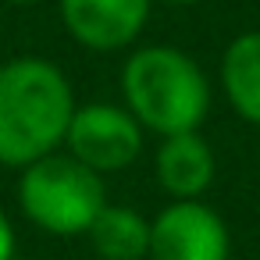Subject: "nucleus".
Segmentation results:
<instances>
[{"mask_svg":"<svg viewBox=\"0 0 260 260\" xmlns=\"http://www.w3.org/2000/svg\"><path fill=\"white\" fill-rule=\"evenodd\" d=\"M64 146L75 160H82L96 175H111L128 168L143 153V125L132 118L128 107L86 104L75 107Z\"/></svg>","mask_w":260,"mask_h":260,"instance_id":"20e7f679","label":"nucleus"},{"mask_svg":"<svg viewBox=\"0 0 260 260\" xmlns=\"http://www.w3.org/2000/svg\"><path fill=\"white\" fill-rule=\"evenodd\" d=\"M221 86L232 111L242 121L260 125V29L239 32L228 43L221 57Z\"/></svg>","mask_w":260,"mask_h":260,"instance_id":"6e6552de","label":"nucleus"},{"mask_svg":"<svg viewBox=\"0 0 260 260\" xmlns=\"http://www.w3.org/2000/svg\"><path fill=\"white\" fill-rule=\"evenodd\" d=\"M75 93L68 75L47 57H11L0 64V164L29 168L54 153L72 125Z\"/></svg>","mask_w":260,"mask_h":260,"instance_id":"f257e3e1","label":"nucleus"},{"mask_svg":"<svg viewBox=\"0 0 260 260\" xmlns=\"http://www.w3.org/2000/svg\"><path fill=\"white\" fill-rule=\"evenodd\" d=\"M22 214L47 235H86L96 214L107 207L104 175L75 160L72 153H47L18 175Z\"/></svg>","mask_w":260,"mask_h":260,"instance_id":"7ed1b4c3","label":"nucleus"},{"mask_svg":"<svg viewBox=\"0 0 260 260\" xmlns=\"http://www.w3.org/2000/svg\"><path fill=\"white\" fill-rule=\"evenodd\" d=\"M15 246H18L15 224H11V217L4 210H0V260H15Z\"/></svg>","mask_w":260,"mask_h":260,"instance_id":"9d476101","label":"nucleus"},{"mask_svg":"<svg viewBox=\"0 0 260 260\" xmlns=\"http://www.w3.org/2000/svg\"><path fill=\"white\" fill-rule=\"evenodd\" d=\"M4 4H36V0H4Z\"/></svg>","mask_w":260,"mask_h":260,"instance_id":"f8f14e48","label":"nucleus"},{"mask_svg":"<svg viewBox=\"0 0 260 260\" xmlns=\"http://www.w3.org/2000/svg\"><path fill=\"white\" fill-rule=\"evenodd\" d=\"M153 171L171 200H200L214 182L217 160L200 132H178V136H164V143L157 146Z\"/></svg>","mask_w":260,"mask_h":260,"instance_id":"0eeeda50","label":"nucleus"},{"mask_svg":"<svg viewBox=\"0 0 260 260\" xmlns=\"http://www.w3.org/2000/svg\"><path fill=\"white\" fill-rule=\"evenodd\" d=\"M228 224L200 200H175L150 221V260H228Z\"/></svg>","mask_w":260,"mask_h":260,"instance_id":"39448f33","label":"nucleus"},{"mask_svg":"<svg viewBox=\"0 0 260 260\" xmlns=\"http://www.w3.org/2000/svg\"><path fill=\"white\" fill-rule=\"evenodd\" d=\"M160 4H175V8H185V4H196V0H160Z\"/></svg>","mask_w":260,"mask_h":260,"instance_id":"9b49d317","label":"nucleus"},{"mask_svg":"<svg viewBox=\"0 0 260 260\" xmlns=\"http://www.w3.org/2000/svg\"><path fill=\"white\" fill-rule=\"evenodd\" d=\"M86 235L104 260H143L150 253V221L132 207L107 203Z\"/></svg>","mask_w":260,"mask_h":260,"instance_id":"1a4fd4ad","label":"nucleus"},{"mask_svg":"<svg viewBox=\"0 0 260 260\" xmlns=\"http://www.w3.org/2000/svg\"><path fill=\"white\" fill-rule=\"evenodd\" d=\"M68 36L96 54L121 50L150 22L153 0H57Z\"/></svg>","mask_w":260,"mask_h":260,"instance_id":"423d86ee","label":"nucleus"},{"mask_svg":"<svg viewBox=\"0 0 260 260\" xmlns=\"http://www.w3.org/2000/svg\"><path fill=\"white\" fill-rule=\"evenodd\" d=\"M121 89L132 118L157 136L200 132L210 111V82L178 47L136 50L121 68Z\"/></svg>","mask_w":260,"mask_h":260,"instance_id":"f03ea898","label":"nucleus"}]
</instances>
